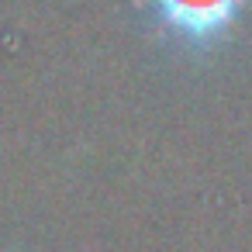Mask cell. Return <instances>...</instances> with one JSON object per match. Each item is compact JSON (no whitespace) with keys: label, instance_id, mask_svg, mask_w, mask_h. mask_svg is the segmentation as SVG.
<instances>
[{"label":"cell","instance_id":"1","mask_svg":"<svg viewBox=\"0 0 252 252\" xmlns=\"http://www.w3.org/2000/svg\"><path fill=\"white\" fill-rule=\"evenodd\" d=\"M245 0H152L162 32L190 49L214 45L242 14Z\"/></svg>","mask_w":252,"mask_h":252}]
</instances>
